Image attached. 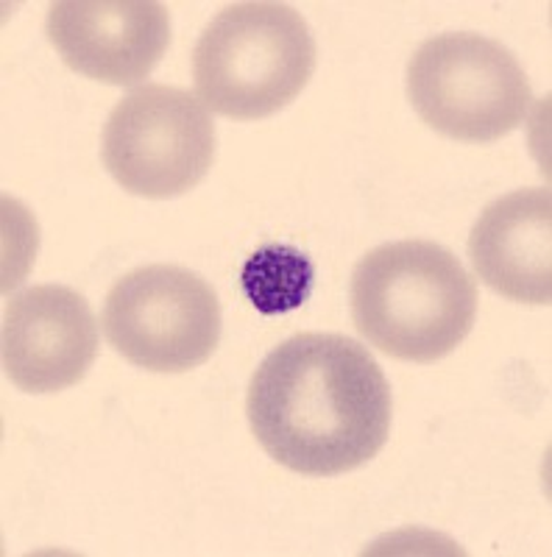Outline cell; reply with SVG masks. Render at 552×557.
Here are the masks:
<instances>
[{"label":"cell","mask_w":552,"mask_h":557,"mask_svg":"<svg viewBox=\"0 0 552 557\" xmlns=\"http://www.w3.org/2000/svg\"><path fill=\"white\" fill-rule=\"evenodd\" d=\"M316 265L307 253L285 243L257 248L243 265V290L262 315L298 310L312 290Z\"/></svg>","instance_id":"obj_10"},{"label":"cell","mask_w":552,"mask_h":557,"mask_svg":"<svg viewBox=\"0 0 552 557\" xmlns=\"http://www.w3.org/2000/svg\"><path fill=\"white\" fill-rule=\"evenodd\" d=\"M248 424L268 457L305 476H338L380 455L391 387L368 348L335 332L280 343L252 376Z\"/></svg>","instance_id":"obj_1"},{"label":"cell","mask_w":552,"mask_h":557,"mask_svg":"<svg viewBox=\"0 0 552 557\" xmlns=\"http://www.w3.org/2000/svg\"><path fill=\"white\" fill-rule=\"evenodd\" d=\"M3 371L26 393H57L84 380L98 357V323L82 293L37 285L3 312Z\"/></svg>","instance_id":"obj_8"},{"label":"cell","mask_w":552,"mask_h":557,"mask_svg":"<svg viewBox=\"0 0 552 557\" xmlns=\"http://www.w3.org/2000/svg\"><path fill=\"white\" fill-rule=\"evenodd\" d=\"M45 32L71 70L132 87L165 57L171 17L157 0H59L48 7Z\"/></svg>","instance_id":"obj_7"},{"label":"cell","mask_w":552,"mask_h":557,"mask_svg":"<svg viewBox=\"0 0 552 557\" xmlns=\"http://www.w3.org/2000/svg\"><path fill=\"white\" fill-rule=\"evenodd\" d=\"M407 96L432 132L461 143H491L516 132L533 92L514 53L480 34H441L407 64Z\"/></svg>","instance_id":"obj_4"},{"label":"cell","mask_w":552,"mask_h":557,"mask_svg":"<svg viewBox=\"0 0 552 557\" xmlns=\"http://www.w3.org/2000/svg\"><path fill=\"white\" fill-rule=\"evenodd\" d=\"M477 276L522 305L552 301V196L514 190L482 209L469 237Z\"/></svg>","instance_id":"obj_9"},{"label":"cell","mask_w":552,"mask_h":557,"mask_svg":"<svg viewBox=\"0 0 552 557\" xmlns=\"http://www.w3.org/2000/svg\"><path fill=\"white\" fill-rule=\"evenodd\" d=\"M316 70V39L287 3H232L193 48L196 96L232 121H260L285 109Z\"/></svg>","instance_id":"obj_3"},{"label":"cell","mask_w":552,"mask_h":557,"mask_svg":"<svg viewBox=\"0 0 552 557\" xmlns=\"http://www.w3.org/2000/svg\"><path fill=\"white\" fill-rule=\"evenodd\" d=\"M101 157L114 182L134 196H182L212 168L216 126L187 89L143 84L109 114Z\"/></svg>","instance_id":"obj_6"},{"label":"cell","mask_w":552,"mask_h":557,"mask_svg":"<svg viewBox=\"0 0 552 557\" xmlns=\"http://www.w3.org/2000/svg\"><path fill=\"white\" fill-rule=\"evenodd\" d=\"M103 332L118 355L154 374H184L221 341V305L198 273L146 265L118 278L103 301Z\"/></svg>","instance_id":"obj_5"},{"label":"cell","mask_w":552,"mask_h":557,"mask_svg":"<svg viewBox=\"0 0 552 557\" xmlns=\"http://www.w3.org/2000/svg\"><path fill=\"white\" fill-rule=\"evenodd\" d=\"M352 318L382 355L436 362L469 337L477 285L455 253L430 240H400L368 251L352 273Z\"/></svg>","instance_id":"obj_2"}]
</instances>
